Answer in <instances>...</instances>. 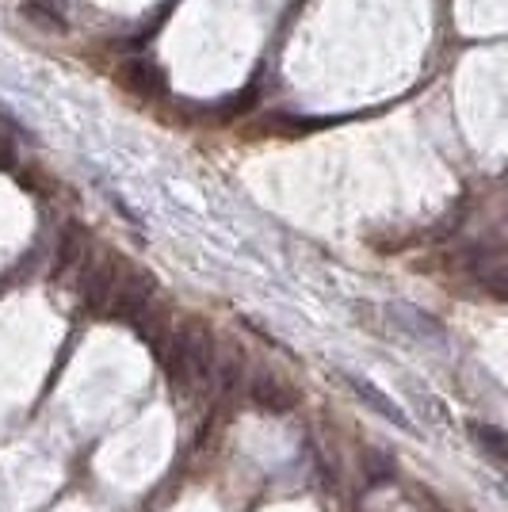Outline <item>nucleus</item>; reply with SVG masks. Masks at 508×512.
<instances>
[{
    "mask_svg": "<svg viewBox=\"0 0 508 512\" xmlns=\"http://www.w3.org/2000/svg\"><path fill=\"white\" fill-rule=\"evenodd\" d=\"M245 394H249V402H253L256 409L276 413V417H283V413H291V409L298 406L295 386H287L279 375H256V379H249Z\"/></svg>",
    "mask_w": 508,
    "mask_h": 512,
    "instance_id": "nucleus-4",
    "label": "nucleus"
},
{
    "mask_svg": "<svg viewBox=\"0 0 508 512\" xmlns=\"http://www.w3.org/2000/svg\"><path fill=\"white\" fill-rule=\"evenodd\" d=\"M344 383L356 390V398H363L367 406L375 409L379 417H386V421H394V425L402 428V432H413V421L402 413V406L390 398V394H382L379 386H371V383H363V379H356V375H344Z\"/></svg>",
    "mask_w": 508,
    "mask_h": 512,
    "instance_id": "nucleus-5",
    "label": "nucleus"
},
{
    "mask_svg": "<svg viewBox=\"0 0 508 512\" xmlns=\"http://www.w3.org/2000/svg\"><path fill=\"white\" fill-rule=\"evenodd\" d=\"M470 436H474V444L486 451L493 463H508V432L505 428L470 421Z\"/></svg>",
    "mask_w": 508,
    "mask_h": 512,
    "instance_id": "nucleus-7",
    "label": "nucleus"
},
{
    "mask_svg": "<svg viewBox=\"0 0 508 512\" xmlns=\"http://www.w3.org/2000/svg\"><path fill=\"white\" fill-rule=\"evenodd\" d=\"M386 314H390V321L402 329L405 337H413L417 344H436V348H444V344H447L444 325L432 318V314L417 310V306H405V302H398V306H390Z\"/></svg>",
    "mask_w": 508,
    "mask_h": 512,
    "instance_id": "nucleus-3",
    "label": "nucleus"
},
{
    "mask_svg": "<svg viewBox=\"0 0 508 512\" xmlns=\"http://www.w3.org/2000/svg\"><path fill=\"white\" fill-rule=\"evenodd\" d=\"M123 260L111 253H88L77 268V295L92 314H107V306L115 299V287L123 279Z\"/></svg>",
    "mask_w": 508,
    "mask_h": 512,
    "instance_id": "nucleus-2",
    "label": "nucleus"
},
{
    "mask_svg": "<svg viewBox=\"0 0 508 512\" xmlns=\"http://www.w3.org/2000/svg\"><path fill=\"white\" fill-rule=\"evenodd\" d=\"M12 165H16V146L0 134V169H12Z\"/></svg>",
    "mask_w": 508,
    "mask_h": 512,
    "instance_id": "nucleus-9",
    "label": "nucleus"
},
{
    "mask_svg": "<svg viewBox=\"0 0 508 512\" xmlns=\"http://www.w3.org/2000/svg\"><path fill=\"white\" fill-rule=\"evenodd\" d=\"M92 253V245H88V237L81 226H65L62 241H58V260H54V276H69V272H77L81 268V260Z\"/></svg>",
    "mask_w": 508,
    "mask_h": 512,
    "instance_id": "nucleus-6",
    "label": "nucleus"
},
{
    "mask_svg": "<svg viewBox=\"0 0 508 512\" xmlns=\"http://www.w3.org/2000/svg\"><path fill=\"white\" fill-rule=\"evenodd\" d=\"M363 474H367V482H371V486H382V482H390V478H394V459L379 448H367L363 451Z\"/></svg>",
    "mask_w": 508,
    "mask_h": 512,
    "instance_id": "nucleus-8",
    "label": "nucleus"
},
{
    "mask_svg": "<svg viewBox=\"0 0 508 512\" xmlns=\"http://www.w3.org/2000/svg\"><path fill=\"white\" fill-rule=\"evenodd\" d=\"M161 360H165V371L176 386H191L214 379V367H218V348H214L211 329L203 321H184L176 333H172L165 348H161Z\"/></svg>",
    "mask_w": 508,
    "mask_h": 512,
    "instance_id": "nucleus-1",
    "label": "nucleus"
}]
</instances>
